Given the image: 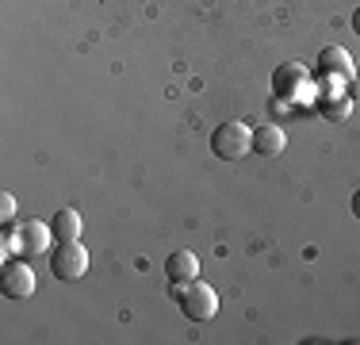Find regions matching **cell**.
Returning <instances> with one entry per match:
<instances>
[{
    "label": "cell",
    "instance_id": "1",
    "mask_svg": "<svg viewBox=\"0 0 360 345\" xmlns=\"http://www.w3.org/2000/svg\"><path fill=\"white\" fill-rule=\"evenodd\" d=\"M176 296V307L184 310V318L192 322H207V318L219 315V296L207 280H188V284H176L173 288Z\"/></svg>",
    "mask_w": 360,
    "mask_h": 345
},
{
    "label": "cell",
    "instance_id": "2",
    "mask_svg": "<svg viewBox=\"0 0 360 345\" xmlns=\"http://www.w3.org/2000/svg\"><path fill=\"white\" fill-rule=\"evenodd\" d=\"M253 150V131L245 123H219L211 131V153L222 161H238Z\"/></svg>",
    "mask_w": 360,
    "mask_h": 345
},
{
    "label": "cell",
    "instance_id": "3",
    "mask_svg": "<svg viewBox=\"0 0 360 345\" xmlns=\"http://www.w3.org/2000/svg\"><path fill=\"white\" fill-rule=\"evenodd\" d=\"M50 272H54L58 280H81V276L89 272V249L81 246V238L54 246V253H50Z\"/></svg>",
    "mask_w": 360,
    "mask_h": 345
},
{
    "label": "cell",
    "instance_id": "4",
    "mask_svg": "<svg viewBox=\"0 0 360 345\" xmlns=\"http://www.w3.org/2000/svg\"><path fill=\"white\" fill-rule=\"evenodd\" d=\"M311 89V73H307L303 62H284L272 69V96L276 100H299V92Z\"/></svg>",
    "mask_w": 360,
    "mask_h": 345
},
{
    "label": "cell",
    "instance_id": "5",
    "mask_svg": "<svg viewBox=\"0 0 360 345\" xmlns=\"http://www.w3.org/2000/svg\"><path fill=\"white\" fill-rule=\"evenodd\" d=\"M0 288L8 299H31L35 296V272L27 261H4L0 269Z\"/></svg>",
    "mask_w": 360,
    "mask_h": 345
},
{
    "label": "cell",
    "instance_id": "6",
    "mask_svg": "<svg viewBox=\"0 0 360 345\" xmlns=\"http://www.w3.org/2000/svg\"><path fill=\"white\" fill-rule=\"evenodd\" d=\"M50 242H54V227H46L42 219H23L20 222V253L39 257L50 249Z\"/></svg>",
    "mask_w": 360,
    "mask_h": 345
},
{
    "label": "cell",
    "instance_id": "7",
    "mask_svg": "<svg viewBox=\"0 0 360 345\" xmlns=\"http://www.w3.org/2000/svg\"><path fill=\"white\" fill-rule=\"evenodd\" d=\"M319 73L326 81H353V58H349L345 46H326L319 54Z\"/></svg>",
    "mask_w": 360,
    "mask_h": 345
},
{
    "label": "cell",
    "instance_id": "8",
    "mask_svg": "<svg viewBox=\"0 0 360 345\" xmlns=\"http://www.w3.org/2000/svg\"><path fill=\"white\" fill-rule=\"evenodd\" d=\"M165 276H169V284H188V280H195L200 276V257L192 253V249H176V253H169L165 257Z\"/></svg>",
    "mask_w": 360,
    "mask_h": 345
},
{
    "label": "cell",
    "instance_id": "9",
    "mask_svg": "<svg viewBox=\"0 0 360 345\" xmlns=\"http://www.w3.org/2000/svg\"><path fill=\"white\" fill-rule=\"evenodd\" d=\"M284 146H288V134H284V127H280V123H261L253 131V150L264 153V158L284 153Z\"/></svg>",
    "mask_w": 360,
    "mask_h": 345
},
{
    "label": "cell",
    "instance_id": "10",
    "mask_svg": "<svg viewBox=\"0 0 360 345\" xmlns=\"http://www.w3.org/2000/svg\"><path fill=\"white\" fill-rule=\"evenodd\" d=\"M81 230H84V222H81V215H77L73 207H62V211L54 215V238L58 242H77Z\"/></svg>",
    "mask_w": 360,
    "mask_h": 345
},
{
    "label": "cell",
    "instance_id": "11",
    "mask_svg": "<svg viewBox=\"0 0 360 345\" xmlns=\"http://www.w3.org/2000/svg\"><path fill=\"white\" fill-rule=\"evenodd\" d=\"M349 100H353V96H338V92H333L330 100H322V115H330V119H345V115H349Z\"/></svg>",
    "mask_w": 360,
    "mask_h": 345
},
{
    "label": "cell",
    "instance_id": "12",
    "mask_svg": "<svg viewBox=\"0 0 360 345\" xmlns=\"http://www.w3.org/2000/svg\"><path fill=\"white\" fill-rule=\"evenodd\" d=\"M15 219V200H12V192H4L0 196V222H12Z\"/></svg>",
    "mask_w": 360,
    "mask_h": 345
},
{
    "label": "cell",
    "instance_id": "13",
    "mask_svg": "<svg viewBox=\"0 0 360 345\" xmlns=\"http://www.w3.org/2000/svg\"><path fill=\"white\" fill-rule=\"evenodd\" d=\"M349 96H353V100L360 96V81H349Z\"/></svg>",
    "mask_w": 360,
    "mask_h": 345
},
{
    "label": "cell",
    "instance_id": "14",
    "mask_svg": "<svg viewBox=\"0 0 360 345\" xmlns=\"http://www.w3.org/2000/svg\"><path fill=\"white\" fill-rule=\"evenodd\" d=\"M353 215L360 219V188H356V196H353Z\"/></svg>",
    "mask_w": 360,
    "mask_h": 345
},
{
    "label": "cell",
    "instance_id": "15",
    "mask_svg": "<svg viewBox=\"0 0 360 345\" xmlns=\"http://www.w3.org/2000/svg\"><path fill=\"white\" fill-rule=\"evenodd\" d=\"M353 31L360 34V8H356V12H353Z\"/></svg>",
    "mask_w": 360,
    "mask_h": 345
}]
</instances>
